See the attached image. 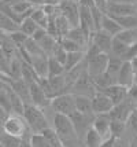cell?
<instances>
[{
	"mask_svg": "<svg viewBox=\"0 0 137 147\" xmlns=\"http://www.w3.org/2000/svg\"><path fill=\"white\" fill-rule=\"evenodd\" d=\"M110 125H111V118L108 114H99L95 115L93 122H92V128L95 129L99 135L103 136V139L110 138Z\"/></svg>",
	"mask_w": 137,
	"mask_h": 147,
	"instance_id": "obj_15",
	"label": "cell"
},
{
	"mask_svg": "<svg viewBox=\"0 0 137 147\" xmlns=\"http://www.w3.org/2000/svg\"><path fill=\"white\" fill-rule=\"evenodd\" d=\"M26 1L33 7H43L47 4V0H26Z\"/></svg>",
	"mask_w": 137,
	"mask_h": 147,
	"instance_id": "obj_40",
	"label": "cell"
},
{
	"mask_svg": "<svg viewBox=\"0 0 137 147\" xmlns=\"http://www.w3.org/2000/svg\"><path fill=\"white\" fill-rule=\"evenodd\" d=\"M93 3H95V6L98 7L99 10H102L106 14V10H107V6H108L107 0H93Z\"/></svg>",
	"mask_w": 137,
	"mask_h": 147,
	"instance_id": "obj_38",
	"label": "cell"
},
{
	"mask_svg": "<svg viewBox=\"0 0 137 147\" xmlns=\"http://www.w3.org/2000/svg\"><path fill=\"white\" fill-rule=\"evenodd\" d=\"M8 115H10V114H8V113L6 111V109H4V107L0 105V124H3V122L6 121Z\"/></svg>",
	"mask_w": 137,
	"mask_h": 147,
	"instance_id": "obj_41",
	"label": "cell"
},
{
	"mask_svg": "<svg viewBox=\"0 0 137 147\" xmlns=\"http://www.w3.org/2000/svg\"><path fill=\"white\" fill-rule=\"evenodd\" d=\"M66 74L65 65L60 63L58 59H55L53 57L48 58V77H58Z\"/></svg>",
	"mask_w": 137,
	"mask_h": 147,
	"instance_id": "obj_26",
	"label": "cell"
},
{
	"mask_svg": "<svg viewBox=\"0 0 137 147\" xmlns=\"http://www.w3.org/2000/svg\"><path fill=\"white\" fill-rule=\"evenodd\" d=\"M21 48H23L25 51L27 52V55L32 58V57H41V55H45L44 51L41 50V47L37 41H34L32 37H29L26 40V43L23 47H21Z\"/></svg>",
	"mask_w": 137,
	"mask_h": 147,
	"instance_id": "obj_28",
	"label": "cell"
},
{
	"mask_svg": "<svg viewBox=\"0 0 137 147\" xmlns=\"http://www.w3.org/2000/svg\"><path fill=\"white\" fill-rule=\"evenodd\" d=\"M3 134H4V132H3V124H0V136Z\"/></svg>",
	"mask_w": 137,
	"mask_h": 147,
	"instance_id": "obj_46",
	"label": "cell"
},
{
	"mask_svg": "<svg viewBox=\"0 0 137 147\" xmlns=\"http://www.w3.org/2000/svg\"><path fill=\"white\" fill-rule=\"evenodd\" d=\"M112 40H114V37H111L110 34H107V33L103 32V30H98V32H95L91 34L89 43L96 45L100 52L110 55L111 50H112Z\"/></svg>",
	"mask_w": 137,
	"mask_h": 147,
	"instance_id": "obj_13",
	"label": "cell"
},
{
	"mask_svg": "<svg viewBox=\"0 0 137 147\" xmlns=\"http://www.w3.org/2000/svg\"><path fill=\"white\" fill-rule=\"evenodd\" d=\"M53 131L56 132L63 147H78L81 139L74 129L70 117L63 114H53Z\"/></svg>",
	"mask_w": 137,
	"mask_h": 147,
	"instance_id": "obj_1",
	"label": "cell"
},
{
	"mask_svg": "<svg viewBox=\"0 0 137 147\" xmlns=\"http://www.w3.org/2000/svg\"><path fill=\"white\" fill-rule=\"evenodd\" d=\"M126 134V122L122 121H115V120H111V125H110V135L112 138H122Z\"/></svg>",
	"mask_w": 137,
	"mask_h": 147,
	"instance_id": "obj_30",
	"label": "cell"
},
{
	"mask_svg": "<svg viewBox=\"0 0 137 147\" xmlns=\"http://www.w3.org/2000/svg\"><path fill=\"white\" fill-rule=\"evenodd\" d=\"M4 6V4H3V3H1V1H0V10H1V7Z\"/></svg>",
	"mask_w": 137,
	"mask_h": 147,
	"instance_id": "obj_49",
	"label": "cell"
},
{
	"mask_svg": "<svg viewBox=\"0 0 137 147\" xmlns=\"http://www.w3.org/2000/svg\"><path fill=\"white\" fill-rule=\"evenodd\" d=\"M0 147H1V144H0Z\"/></svg>",
	"mask_w": 137,
	"mask_h": 147,
	"instance_id": "obj_52",
	"label": "cell"
},
{
	"mask_svg": "<svg viewBox=\"0 0 137 147\" xmlns=\"http://www.w3.org/2000/svg\"><path fill=\"white\" fill-rule=\"evenodd\" d=\"M91 13H92V19H93V24H95L96 32H98V30H102V21H103L104 13H103L102 10H99L96 6L91 8Z\"/></svg>",
	"mask_w": 137,
	"mask_h": 147,
	"instance_id": "obj_34",
	"label": "cell"
},
{
	"mask_svg": "<svg viewBox=\"0 0 137 147\" xmlns=\"http://www.w3.org/2000/svg\"><path fill=\"white\" fill-rule=\"evenodd\" d=\"M60 14L65 17L72 28L80 26V6L78 3L73 1V0H62L59 4Z\"/></svg>",
	"mask_w": 137,
	"mask_h": 147,
	"instance_id": "obj_7",
	"label": "cell"
},
{
	"mask_svg": "<svg viewBox=\"0 0 137 147\" xmlns=\"http://www.w3.org/2000/svg\"><path fill=\"white\" fill-rule=\"evenodd\" d=\"M136 83H137V78H136Z\"/></svg>",
	"mask_w": 137,
	"mask_h": 147,
	"instance_id": "obj_51",
	"label": "cell"
},
{
	"mask_svg": "<svg viewBox=\"0 0 137 147\" xmlns=\"http://www.w3.org/2000/svg\"><path fill=\"white\" fill-rule=\"evenodd\" d=\"M82 140H84L85 147H100L102 143L104 142V139H103L102 135H99L93 128H89L86 131V134H85Z\"/></svg>",
	"mask_w": 137,
	"mask_h": 147,
	"instance_id": "obj_24",
	"label": "cell"
},
{
	"mask_svg": "<svg viewBox=\"0 0 137 147\" xmlns=\"http://www.w3.org/2000/svg\"><path fill=\"white\" fill-rule=\"evenodd\" d=\"M136 83V74L133 71V67H132V63L129 61L124 62L122 67H121V71L118 74V78H117V84L122 85L125 88H130L133 84Z\"/></svg>",
	"mask_w": 137,
	"mask_h": 147,
	"instance_id": "obj_14",
	"label": "cell"
},
{
	"mask_svg": "<svg viewBox=\"0 0 137 147\" xmlns=\"http://www.w3.org/2000/svg\"><path fill=\"white\" fill-rule=\"evenodd\" d=\"M59 43H60V45L65 48L67 52H77V51H85L84 47H81L80 44H77V43H74L73 40H70V38L67 37H62L60 40H59Z\"/></svg>",
	"mask_w": 137,
	"mask_h": 147,
	"instance_id": "obj_31",
	"label": "cell"
},
{
	"mask_svg": "<svg viewBox=\"0 0 137 147\" xmlns=\"http://www.w3.org/2000/svg\"><path fill=\"white\" fill-rule=\"evenodd\" d=\"M104 95H107L110 98L112 103H114V106L115 105H119V103H122L128 98V88H125L122 85H119V84H114V85H110L108 88H106L104 91H102Z\"/></svg>",
	"mask_w": 137,
	"mask_h": 147,
	"instance_id": "obj_16",
	"label": "cell"
},
{
	"mask_svg": "<svg viewBox=\"0 0 137 147\" xmlns=\"http://www.w3.org/2000/svg\"><path fill=\"white\" fill-rule=\"evenodd\" d=\"M66 37L73 40L74 43L80 44L81 47H84L85 51H86V48H88V45H89V40H91V36H89L88 33H85L80 26H77V28H72L70 32L67 33Z\"/></svg>",
	"mask_w": 137,
	"mask_h": 147,
	"instance_id": "obj_19",
	"label": "cell"
},
{
	"mask_svg": "<svg viewBox=\"0 0 137 147\" xmlns=\"http://www.w3.org/2000/svg\"><path fill=\"white\" fill-rule=\"evenodd\" d=\"M33 135V134H32ZM32 135H27V136H23L21 139V143H19V147H32V143H30V138Z\"/></svg>",
	"mask_w": 137,
	"mask_h": 147,
	"instance_id": "obj_39",
	"label": "cell"
},
{
	"mask_svg": "<svg viewBox=\"0 0 137 147\" xmlns=\"http://www.w3.org/2000/svg\"><path fill=\"white\" fill-rule=\"evenodd\" d=\"M19 30V24H17L11 17H8L6 13L0 11V32L4 34H11Z\"/></svg>",
	"mask_w": 137,
	"mask_h": 147,
	"instance_id": "obj_20",
	"label": "cell"
},
{
	"mask_svg": "<svg viewBox=\"0 0 137 147\" xmlns=\"http://www.w3.org/2000/svg\"><path fill=\"white\" fill-rule=\"evenodd\" d=\"M136 109H137V103H136Z\"/></svg>",
	"mask_w": 137,
	"mask_h": 147,
	"instance_id": "obj_50",
	"label": "cell"
},
{
	"mask_svg": "<svg viewBox=\"0 0 137 147\" xmlns=\"http://www.w3.org/2000/svg\"><path fill=\"white\" fill-rule=\"evenodd\" d=\"M3 4H7V6H11L14 3H17V1H21V0H0Z\"/></svg>",
	"mask_w": 137,
	"mask_h": 147,
	"instance_id": "obj_45",
	"label": "cell"
},
{
	"mask_svg": "<svg viewBox=\"0 0 137 147\" xmlns=\"http://www.w3.org/2000/svg\"><path fill=\"white\" fill-rule=\"evenodd\" d=\"M3 37H4V33L0 32V43H1V40H3Z\"/></svg>",
	"mask_w": 137,
	"mask_h": 147,
	"instance_id": "obj_47",
	"label": "cell"
},
{
	"mask_svg": "<svg viewBox=\"0 0 137 147\" xmlns=\"http://www.w3.org/2000/svg\"><path fill=\"white\" fill-rule=\"evenodd\" d=\"M30 143L32 147H52L49 140L43 134H33L30 138Z\"/></svg>",
	"mask_w": 137,
	"mask_h": 147,
	"instance_id": "obj_32",
	"label": "cell"
},
{
	"mask_svg": "<svg viewBox=\"0 0 137 147\" xmlns=\"http://www.w3.org/2000/svg\"><path fill=\"white\" fill-rule=\"evenodd\" d=\"M102 30L106 32L107 34H110L111 37H115V36L119 34L124 29H122V26L117 22V19L114 18V17H111L108 14H104L103 21H102Z\"/></svg>",
	"mask_w": 137,
	"mask_h": 147,
	"instance_id": "obj_17",
	"label": "cell"
},
{
	"mask_svg": "<svg viewBox=\"0 0 137 147\" xmlns=\"http://www.w3.org/2000/svg\"><path fill=\"white\" fill-rule=\"evenodd\" d=\"M29 92H30L32 105L37 106V107H40V109H43V110H44V107H49L51 106V99L45 95V92L41 88L39 81L29 84Z\"/></svg>",
	"mask_w": 137,
	"mask_h": 147,
	"instance_id": "obj_12",
	"label": "cell"
},
{
	"mask_svg": "<svg viewBox=\"0 0 137 147\" xmlns=\"http://www.w3.org/2000/svg\"><path fill=\"white\" fill-rule=\"evenodd\" d=\"M40 26L33 21L30 17L29 18H25L22 22H21V25H19V30L23 34H26L27 37H33V34L37 32V29H39Z\"/></svg>",
	"mask_w": 137,
	"mask_h": 147,
	"instance_id": "obj_29",
	"label": "cell"
},
{
	"mask_svg": "<svg viewBox=\"0 0 137 147\" xmlns=\"http://www.w3.org/2000/svg\"><path fill=\"white\" fill-rule=\"evenodd\" d=\"M106 14H108L114 18L137 15V4H132V3H108Z\"/></svg>",
	"mask_w": 137,
	"mask_h": 147,
	"instance_id": "obj_11",
	"label": "cell"
},
{
	"mask_svg": "<svg viewBox=\"0 0 137 147\" xmlns=\"http://www.w3.org/2000/svg\"><path fill=\"white\" fill-rule=\"evenodd\" d=\"M30 18H32L33 21L40 26V28H43V29H48V25H49V17L47 15V13L44 11V8H43V7H36V8L33 10Z\"/></svg>",
	"mask_w": 137,
	"mask_h": 147,
	"instance_id": "obj_25",
	"label": "cell"
},
{
	"mask_svg": "<svg viewBox=\"0 0 137 147\" xmlns=\"http://www.w3.org/2000/svg\"><path fill=\"white\" fill-rule=\"evenodd\" d=\"M8 37L13 40V43L17 45L18 48L23 47V45H25V43H26V40L29 38L26 34H23L21 30H18V32H14V33H11V34H8Z\"/></svg>",
	"mask_w": 137,
	"mask_h": 147,
	"instance_id": "obj_35",
	"label": "cell"
},
{
	"mask_svg": "<svg viewBox=\"0 0 137 147\" xmlns=\"http://www.w3.org/2000/svg\"><path fill=\"white\" fill-rule=\"evenodd\" d=\"M93 118H95V115H86L80 113V111H74L70 115V120H72L73 125H74V129H76V132H77V135H78V138L81 140L84 139L86 131L92 128Z\"/></svg>",
	"mask_w": 137,
	"mask_h": 147,
	"instance_id": "obj_8",
	"label": "cell"
},
{
	"mask_svg": "<svg viewBox=\"0 0 137 147\" xmlns=\"http://www.w3.org/2000/svg\"><path fill=\"white\" fill-rule=\"evenodd\" d=\"M136 110V102H133L132 99L126 98L122 103L115 105L112 110H111L108 115H110L111 120H115V121H122L126 122L128 118L130 117V114Z\"/></svg>",
	"mask_w": 137,
	"mask_h": 147,
	"instance_id": "obj_6",
	"label": "cell"
},
{
	"mask_svg": "<svg viewBox=\"0 0 137 147\" xmlns=\"http://www.w3.org/2000/svg\"><path fill=\"white\" fill-rule=\"evenodd\" d=\"M3 132L10 135V136L19 138V139H22L23 136L33 134L30 128L27 127L23 115H17V114H10L7 117V120L3 122Z\"/></svg>",
	"mask_w": 137,
	"mask_h": 147,
	"instance_id": "obj_3",
	"label": "cell"
},
{
	"mask_svg": "<svg viewBox=\"0 0 137 147\" xmlns=\"http://www.w3.org/2000/svg\"><path fill=\"white\" fill-rule=\"evenodd\" d=\"M130 63H132V67H133V71H134V74H136V78H137V57L136 58H133L130 61Z\"/></svg>",
	"mask_w": 137,
	"mask_h": 147,
	"instance_id": "obj_44",
	"label": "cell"
},
{
	"mask_svg": "<svg viewBox=\"0 0 137 147\" xmlns=\"http://www.w3.org/2000/svg\"><path fill=\"white\" fill-rule=\"evenodd\" d=\"M51 109L55 111V114H63V115H70L76 111V103H74V95L73 94H63L56 98L51 99Z\"/></svg>",
	"mask_w": 137,
	"mask_h": 147,
	"instance_id": "obj_4",
	"label": "cell"
},
{
	"mask_svg": "<svg viewBox=\"0 0 137 147\" xmlns=\"http://www.w3.org/2000/svg\"><path fill=\"white\" fill-rule=\"evenodd\" d=\"M23 118H25L27 127L30 128L33 134H41L45 129L51 128L49 124H48V118H47L44 110L32 105V103L30 105H25Z\"/></svg>",
	"mask_w": 137,
	"mask_h": 147,
	"instance_id": "obj_2",
	"label": "cell"
},
{
	"mask_svg": "<svg viewBox=\"0 0 137 147\" xmlns=\"http://www.w3.org/2000/svg\"><path fill=\"white\" fill-rule=\"evenodd\" d=\"M108 58L110 55L100 52L98 55L92 58H86V62H88V73L91 77L99 76V74H103L107 70V63H108Z\"/></svg>",
	"mask_w": 137,
	"mask_h": 147,
	"instance_id": "obj_9",
	"label": "cell"
},
{
	"mask_svg": "<svg viewBox=\"0 0 137 147\" xmlns=\"http://www.w3.org/2000/svg\"><path fill=\"white\" fill-rule=\"evenodd\" d=\"M122 65H124V61H122L121 58L114 57V55H110V58H108V63H107V70H106V73H107V74H108V76H110L111 78L115 81V84H117V78H118L119 71H121Z\"/></svg>",
	"mask_w": 137,
	"mask_h": 147,
	"instance_id": "obj_22",
	"label": "cell"
},
{
	"mask_svg": "<svg viewBox=\"0 0 137 147\" xmlns=\"http://www.w3.org/2000/svg\"><path fill=\"white\" fill-rule=\"evenodd\" d=\"M128 98H129V99H132L133 102L137 103V83H134L130 88L128 90Z\"/></svg>",
	"mask_w": 137,
	"mask_h": 147,
	"instance_id": "obj_37",
	"label": "cell"
},
{
	"mask_svg": "<svg viewBox=\"0 0 137 147\" xmlns=\"http://www.w3.org/2000/svg\"><path fill=\"white\" fill-rule=\"evenodd\" d=\"M132 147H137V138H136V140L133 142V146H132Z\"/></svg>",
	"mask_w": 137,
	"mask_h": 147,
	"instance_id": "obj_48",
	"label": "cell"
},
{
	"mask_svg": "<svg viewBox=\"0 0 137 147\" xmlns=\"http://www.w3.org/2000/svg\"><path fill=\"white\" fill-rule=\"evenodd\" d=\"M133 146V142L125 135V136H122V138H118V139H115V142H114V146L112 147H132Z\"/></svg>",
	"mask_w": 137,
	"mask_h": 147,
	"instance_id": "obj_36",
	"label": "cell"
},
{
	"mask_svg": "<svg viewBox=\"0 0 137 147\" xmlns=\"http://www.w3.org/2000/svg\"><path fill=\"white\" fill-rule=\"evenodd\" d=\"M21 139L15 136H10L7 134H3L0 136V144L1 147H19Z\"/></svg>",
	"mask_w": 137,
	"mask_h": 147,
	"instance_id": "obj_33",
	"label": "cell"
},
{
	"mask_svg": "<svg viewBox=\"0 0 137 147\" xmlns=\"http://www.w3.org/2000/svg\"><path fill=\"white\" fill-rule=\"evenodd\" d=\"M96 92L98 91L95 88V84L92 81V77L89 76L88 70L84 71L70 88V94H73V95H84L89 96V98H92Z\"/></svg>",
	"mask_w": 137,
	"mask_h": 147,
	"instance_id": "obj_5",
	"label": "cell"
},
{
	"mask_svg": "<svg viewBox=\"0 0 137 147\" xmlns=\"http://www.w3.org/2000/svg\"><path fill=\"white\" fill-rule=\"evenodd\" d=\"M86 55H85V51H77V52H69L67 54V58H66L65 62V70L67 71L73 70L76 66H78L82 61H84Z\"/></svg>",
	"mask_w": 137,
	"mask_h": 147,
	"instance_id": "obj_23",
	"label": "cell"
},
{
	"mask_svg": "<svg viewBox=\"0 0 137 147\" xmlns=\"http://www.w3.org/2000/svg\"><path fill=\"white\" fill-rule=\"evenodd\" d=\"M30 65L34 69L36 74L39 78H47L48 77V57L41 55V57H32L30 58Z\"/></svg>",
	"mask_w": 137,
	"mask_h": 147,
	"instance_id": "obj_18",
	"label": "cell"
},
{
	"mask_svg": "<svg viewBox=\"0 0 137 147\" xmlns=\"http://www.w3.org/2000/svg\"><path fill=\"white\" fill-rule=\"evenodd\" d=\"M125 135L132 142L136 140V138H137V109L132 113L130 117L126 121V134Z\"/></svg>",
	"mask_w": 137,
	"mask_h": 147,
	"instance_id": "obj_27",
	"label": "cell"
},
{
	"mask_svg": "<svg viewBox=\"0 0 137 147\" xmlns=\"http://www.w3.org/2000/svg\"><path fill=\"white\" fill-rule=\"evenodd\" d=\"M74 103H76V111L86 115H95L92 111V100L89 96L74 95Z\"/></svg>",
	"mask_w": 137,
	"mask_h": 147,
	"instance_id": "obj_21",
	"label": "cell"
},
{
	"mask_svg": "<svg viewBox=\"0 0 137 147\" xmlns=\"http://www.w3.org/2000/svg\"><path fill=\"white\" fill-rule=\"evenodd\" d=\"M92 100V111L95 115L99 114H108L112 107L114 103L107 95H104L103 92H96L95 95L91 98Z\"/></svg>",
	"mask_w": 137,
	"mask_h": 147,
	"instance_id": "obj_10",
	"label": "cell"
},
{
	"mask_svg": "<svg viewBox=\"0 0 137 147\" xmlns=\"http://www.w3.org/2000/svg\"><path fill=\"white\" fill-rule=\"evenodd\" d=\"M108 3H132V4H137V0H107Z\"/></svg>",
	"mask_w": 137,
	"mask_h": 147,
	"instance_id": "obj_43",
	"label": "cell"
},
{
	"mask_svg": "<svg viewBox=\"0 0 137 147\" xmlns=\"http://www.w3.org/2000/svg\"><path fill=\"white\" fill-rule=\"evenodd\" d=\"M114 142H115V138L110 136V138L104 139V142L102 143V146H100V147H112V146H114Z\"/></svg>",
	"mask_w": 137,
	"mask_h": 147,
	"instance_id": "obj_42",
	"label": "cell"
}]
</instances>
